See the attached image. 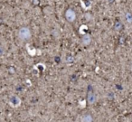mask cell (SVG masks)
<instances>
[{"instance_id":"cell-9","label":"cell","mask_w":132,"mask_h":122,"mask_svg":"<svg viewBox=\"0 0 132 122\" xmlns=\"http://www.w3.org/2000/svg\"><path fill=\"white\" fill-rule=\"evenodd\" d=\"M65 61H66V62H67V63H72V62H74V57L72 56V55L69 54V55H67V56H66Z\"/></svg>"},{"instance_id":"cell-7","label":"cell","mask_w":132,"mask_h":122,"mask_svg":"<svg viewBox=\"0 0 132 122\" xmlns=\"http://www.w3.org/2000/svg\"><path fill=\"white\" fill-rule=\"evenodd\" d=\"M9 102H10V104H12L13 106H17L20 103V100H19L18 97H13V98H11Z\"/></svg>"},{"instance_id":"cell-5","label":"cell","mask_w":132,"mask_h":122,"mask_svg":"<svg viewBox=\"0 0 132 122\" xmlns=\"http://www.w3.org/2000/svg\"><path fill=\"white\" fill-rule=\"evenodd\" d=\"M123 27H124V26H123V24L120 21H116L113 26V29L115 30V31H121V30L123 29Z\"/></svg>"},{"instance_id":"cell-6","label":"cell","mask_w":132,"mask_h":122,"mask_svg":"<svg viewBox=\"0 0 132 122\" xmlns=\"http://www.w3.org/2000/svg\"><path fill=\"white\" fill-rule=\"evenodd\" d=\"M93 121V118L90 114H85L81 118V122H92Z\"/></svg>"},{"instance_id":"cell-3","label":"cell","mask_w":132,"mask_h":122,"mask_svg":"<svg viewBox=\"0 0 132 122\" xmlns=\"http://www.w3.org/2000/svg\"><path fill=\"white\" fill-rule=\"evenodd\" d=\"M97 100V97H96L95 93L92 91V90H90L88 92V96H87V100L90 104H93L94 102Z\"/></svg>"},{"instance_id":"cell-11","label":"cell","mask_w":132,"mask_h":122,"mask_svg":"<svg viewBox=\"0 0 132 122\" xmlns=\"http://www.w3.org/2000/svg\"><path fill=\"white\" fill-rule=\"evenodd\" d=\"M3 54H4V49L0 46V56H1V55H3Z\"/></svg>"},{"instance_id":"cell-13","label":"cell","mask_w":132,"mask_h":122,"mask_svg":"<svg viewBox=\"0 0 132 122\" xmlns=\"http://www.w3.org/2000/svg\"><path fill=\"white\" fill-rule=\"evenodd\" d=\"M108 2H109V3H113V2H114V0H108Z\"/></svg>"},{"instance_id":"cell-1","label":"cell","mask_w":132,"mask_h":122,"mask_svg":"<svg viewBox=\"0 0 132 122\" xmlns=\"http://www.w3.org/2000/svg\"><path fill=\"white\" fill-rule=\"evenodd\" d=\"M32 34L31 31L28 27L24 26V27H21L18 31V37L23 41H27L31 38Z\"/></svg>"},{"instance_id":"cell-8","label":"cell","mask_w":132,"mask_h":122,"mask_svg":"<svg viewBox=\"0 0 132 122\" xmlns=\"http://www.w3.org/2000/svg\"><path fill=\"white\" fill-rule=\"evenodd\" d=\"M125 19H126V21L128 23V24H130V23L132 22V15L129 12L126 13V15H125Z\"/></svg>"},{"instance_id":"cell-4","label":"cell","mask_w":132,"mask_h":122,"mask_svg":"<svg viewBox=\"0 0 132 122\" xmlns=\"http://www.w3.org/2000/svg\"><path fill=\"white\" fill-rule=\"evenodd\" d=\"M92 36L90 35H88V34H86V35H84L81 37V43H82L83 45H89L92 43Z\"/></svg>"},{"instance_id":"cell-10","label":"cell","mask_w":132,"mask_h":122,"mask_svg":"<svg viewBox=\"0 0 132 122\" xmlns=\"http://www.w3.org/2000/svg\"><path fill=\"white\" fill-rule=\"evenodd\" d=\"M31 3L34 6H37L40 5L41 3V0H31Z\"/></svg>"},{"instance_id":"cell-2","label":"cell","mask_w":132,"mask_h":122,"mask_svg":"<svg viewBox=\"0 0 132 122\" xmlns=\"http://www.w3.org/2000/svg\"><path fill=\"white\" fill-rule=\"evenodd\" d=\"M64 17H65V19L68 21V22L73 23L74 21L76 20L77 15H76V12L74 11L72 8H68V9L65 11V13H64Z\"/></svg>"},{"instance_id":"cell-12","label":"cell","mask_w":132,"mask_h":122,"mask_svg":"<svg viewBox=\"0 0 132 122\" xmlns=\"http://www.w3.org/2000/svg\"><path fill=\"white\" fill-rule=\"evenodd\" d=\"M9 71H11V72H10V73H12V74H13V73L15 72V69H14L13 67H10V68H9Z\"/></svg>"}]
</instances>
